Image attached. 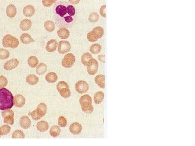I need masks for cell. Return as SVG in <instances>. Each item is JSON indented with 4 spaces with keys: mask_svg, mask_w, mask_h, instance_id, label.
Instances as JSON below:
<instances>
[{
    "mask_svg": "<svg viewBox=\"0 0 195 146\" xmlns=\"http://www.w3.org/2000/svg\"><path fill=\"white\" fill-rule=\"evenodd\" d=\"M58 92L60 93V95L65 99H67L71 96V91L69 88H62V89H60Z\"/></svg>",
    "mask_w": 195,
    "mask_h": 146,
    "instance_id": "30",
    "label": "cell"
},
{
    "mask_svg": "<svg viewBox=\"0 0 195 146\" xmlns=\"http://www.w3.org/2000/svg\"><path fill=\"white\" fill-rule=\"evenodd\" d=\"M57 47H58V42L57 40L52 39L47 42L46 46V49L48 52L50 53L54 52L57 49Z\"/></svg>",
    "mask_w": 195,
    "mask_h": 146,
    "instance_id": "12",
    "label": "cell"
},
{
    "mask_svg": "<svg viewBox=\"0 0 195 146\" xmlns=\"http://www.w3.org/2000/svg\"><path fill=\"white\" fill-rule=\"evenodd\" d=\"M14 113L11 109L4 110L2 111V116L4 118V122L8 125H13L14 122Z\"/></svg>",
    "mask_w": 195,
    "mask_h": 146,
    "instance_id": "4",
    "label": "cell"
},
{
    "mask_svg": "<svg viewBox=\"0 0 195 146\" xmlns=\"http://www.w3.org/2000/svg\"><path fill=\"white\" fill-rule=\"evenodd\" d=\"M14 106V97L12 93L5 88H0V110L11 109Z\"/></svg>",
    "mask_w": 195,
    "mask_h": 146,
    "instance_id": "2",
    "label": "cell"
},
{
    "mask_svg": "<svg viewBox=\"0 0 195 146\" xmlns=\"http://www.w3.org/2000/svg\"><path fill=\"white\" fill-rule=\"evenodd\" d=\"M81 106L82 111L86 113L90 114L93 111V107L92 103H83Z\"/></svg>",
    "mask_w": 195,
    "mask_h": 146,
    "instance_id": "25",
    "label": "cell"
},
{
    "mask_svg": "<svg viewBox=\"0 0 195 146\" xmlns=\"http://www.w3.org/2000/svg\"><path fill=\"white\" fill-rule=\"evenodd\" d=\"M57 0H42V2L43 6L46 7H51V6L54 4Z\"/></svg>",
    "mask_w": 195,
    "mask_h": 146,
    "instance_id": "42",
    "label": "cell"
},
{
    "mask_svg": "<svg viewBox=\"0 0 195 146\" xmlns=\"http://www.w3.org/2000/svg\"><path fill=\"white\" fill-rule=\"evenodd\" d=\"M87 37L88 40L91 42H95V41H97L98 39H99L97 35L95 34V33L93 30L88 33Z\"/></svg>",
    "mask_w": 195,
    "mask_h": 146,
    "instance_id": "35",
    "label": "cell"
},
{
    "mask_svg": "<svg viewBox=\"0 0 195 146\" xmlns=\"http://www.w3.org/2000/svg\"><path fill=\"white\" fill-rule=\"evenodd\" d=\"M106 5H103L101 6L99 11L100 14L101 15V16L103 18H106Z\"/></svg>",
    "mask_w": 195,
    "mask_h": 146,
    "instance_id": "45",
    "label": "cell"
},
{
    "mask_svg": "<svg viewBox=\"0 0 195 146\" xmlns=\"http://www.w3.org/2000/svg\"><path fill=\"white\" fill-rule=\"evenodd\" d=\"M28 64L30 67L35 68L39 64V60L36 56H32L28 60Z\"/></svg>",
    "mask_w": 195,
    "mask_h": 146,
    "instance_id": "29",
    "label": "cell"
},
{
    "mask_svg": "<svg viewBox=\"0 0 195 146\" xmlns=\"http://www.w3.org/2000/svg\"><path fill=\"white\" fill-rule=\"evenodd\" d=\"M35 8L32 5H28L25 6L23 9V14L28 18L32 17L35 14Z\"/></svg>",
    "mask_w": 195,
    "mask_h": 146,
    "instance_id": "14",
    "label": "cell"
},
{
    "mask_svg": "<svg viewBox=\"0 0 195 146\" xmlns=\"http://www.w3.org/2000/svg\"><path fill=\"white\" fill-rule=\"evenodd\" d=\"M89 89V86L87 83L84 81H79L76 83V91L80 94L86 93Z\"/></svg>",
    "mask_w": 195,
    "mask_h": 146,
    "instance_id": "8",
    "label": "cell"
},
{
    "mask_svg": "<svg viewBox=\"0 0 195 146\" xmlns=\"http://www.w3.org/2000/svg\"><path fill=\"white\" fill-rule=\"evenodd\" d=\"M37 129L40 132H45L47 131L49 128V125L48 122L45 121H41L39 122L37 125Z\"/></svg>",
    "mask_w": 195,
    "mask_h": 146,
    "instance_id": "21",
    "label": "cell"
},
{
    "mask_svg": "<svg viewBox=\"0 0 195 146\" xmlns=\"http://www.w3.org/2000/svg\"><path fill=\"white\" fill-rule=\"evenodd\" d=\"M79 102L80 104L83 103H92V98L88 95H85L80 97Z\"/></svg>",
    "mask_w": 195,
    "mask_h": 146,
    "instance_id": "37",
    "label": "cell"
},
{
    "mask_svg": "<svg viewBox=\"0 0 195 146\" xmlns=\"http://www.w3.org/2000/svg\"><path fill=\"white\" fill-rule=\"evenodd\" d=\"M104 93L102 92H98L95 94L94 96V101L95 104L101 103L104 99Z\"/></svg>",
    "mask_w": 195,
    "mask_h": 146,
    "instance_id": "28",
    "label": "cell"
},
{
    "mask_svg": "<svg viewBox=\"0 0 195 146\" xmlns=\"http://www.w3.org/2000/svg\"><path fill=\"white\" fill-rule=\"evenodd\" d=\"M0 138H1V135H0Z\"/></svg>",
    "mask_w": 195,
    "mask_h": 146,
    "instance_id": "48",
    "label": "cell"
},
{
    "mask_svg": "<svg viewBox=\"0 0 195 146\" xmlns=\"http://www.w3.org/2000/svg\"><path fill=\"white\" fill-rule=\"evenodd\" d=\"M95 82L101 88H105V76L104 75H98L95 78Z\"/></svg>",
    "mask_w": 195,
    "mask_h": 146,
    "instance_id": "20",
    "label": "cell"
},
{
    "mask_svg": "<svg viewBox=\"0 0 195 146\" xmlns=\"http://www.w3.org/2000/svg\"><path fill=\"white\" fill-rule=\"evenodd\" d=\"M44 27L48 32H52L55 28V25L53 22L51 20H48L45 22Z\"/></svg>",
    "mask_w": 195,
    "mask_h": 146,
    "instance_id": "27",
    "label": "cell"
},
{
    "mask_svg": "<svg viewBox=\"0 0 195 146\" xmlns=\"http://www.w3.org/2000/svg\"><path fill=\"white\" fill-rule=\"evenodd\" d=\"M67 124L66 118L64 116H60L58 118V125L61 127H65Z\"/></svg>",
    "mask_w": 195,
    "mask_h": 146,
    "instance_id": "40",
    "label": "cell"
},
{
    "mask_svg": "<svg viewBox=\"0 0 195 146\" xmlns=\"http://www.w3.org/2000/svg\"><path fill=\"white\" fill-rule=\"evenodd\" d=\"M98 69V62L94 59H91L87 64V70L88 73L91 75H94L97 73Z\"/></svg>",
    "mask_w": 195,
    "mask_h": 146,
    "instance_id": "6",
    "label": "cell"
},
{
    "mask_svg": "<svg viewBox=\"0 0 195 146\" xmlns=\"http://www.w3.org/2000/svg\"><path fill=\"white\" fill-rule=\"evenodd\" d=\"M26 81L30 85H35L39 82V78L34 74H30L26 78Z\"/></svg>",
    "mask_w": 195,
    "mask_h": 146,
    "instance_id": "22",
    "label": "cell"
},
{
    "mask_svg": "<svg viewBox=\"0 0 195 146\" xmlns=\"http://www.w3.org/2000/svg\"><path fill=\"white\" fill-rule=\"evenodd\" d=\"M10 53L9 51L4 49L0 48V60H6L9 58Z\"/></svg>",
    "mask_w": 195,
    "mask_h": 146,
    "instance_id": "36",
    "label": "cell"
},
{
    "mask_svg": "<svg viewBox=\"0 0 195 146\" xmlns=\"http://www.w3.org/2000/svg\"><path fill=\"white\" fill-rule=\"evenodd\" d=\"M101 50V46L98 43H95V44H92L91 46L90 47V50L92 53L96 54H98Z\"/></svg>",
    "mask_w": 195,
    "mask_h": 146,
    "instance_id": "32",
    "label": "cell"
},
{
    "mask_svg": "<svg viewBox=\"0 0 195 146\" xmlns=\"http://www.w3.org/2000/svg\"><path fill=\"white\" fill-rule=\"evenodd\" d=\"M99 15L96 12H93L91 13L88 17V20L91 23H95L99 20Z\"/></svg>",
    "mask_w": 195,
    "mask_h": 146,
    "instance_id": "39",
    "label": "cell"
},
{
    "mask_svg": "<svg viewBox=\"0 0 195 146\" xmlns=\"http://www.w3.org/2000/svg\"><path fill=\"white\" fill-rule=\"evenodd\" d=\"M8 80L4 76H0V88H4L7 85Z\"/></svg>",
    "mask_w": 195,
    "mask_h": 146,
    "instance_id": "41",
    "label": "cell"
},
{
    "mask_svg": "<svg viewBox=\"0 0 195 146\" xmlns=\"http://www.w3.org/2000/svg\"><path fill=\"white\" fill-rule=\"evenodd\" d=\"M60 133H61V130H60V127L58 126H56V125L53 126L51 127L50 131H49L50 135L52 137H54V138H56V137L59 136V135L60 134Z\"/></svg>",
    "mask_w": 195,
    "mask_h": 146,
    "instance_id": "24",
    "label": "cell"
},
{
    "mask_svg": "<svg viewBox=\"0 0 195 146\" xmlns=\"http://www.w3.org/2000/svg\"><path fill=\"white\" fill-rule=\"evenodd\" d=\"M76 61V57L72 53L66 54L62 60V65L64 67L69 68L72 67Z\"/></svg>",
    "mask_w": 195,
    "mask_h": 146,
    "instance_id": "5",
    "label": "cell"
},
{
    "mask_svg": "<svg viewBox=\"0 0 195 146\" xmlns=\"http://www.w3.org/2000/svg\"><path fill=\"white\" fill-rule=\"evenodd\" d=\"M25 137L23 132L20 130H16L12 135L13 139H24Z\"/></svg>",
    "mask_w": 195,
    "mask_h": 146,
    "instance_id": "34",
    "label": "cell"
},
{
    "mask_svg": "<svg viewBox=\"0 0 195 146\" xmlns=\"http://www.w3.org/2000/svg\"><path fill=\"white\" fill-rule=\"evenodd\" d=\"M47 70V66L43 63H40L36 66V72L38 75L44 74Z\"/></svg>",
    "mask_w": 195,
    "mask_h": 146,
    "instance_id": "23",
    "label": "cell"
},
{
    "mask_svg": "<svg viewBox=\"0 0 195 146\" xmlns=\"http://www.w3.org/2000/svg\"><path fill=\"white\" fill-rule=\"evenodd\" d=\"M11 127L8 125H4L0 127V135H6L10 132Z\"/></svg>",
    "mask_w": 195,
    "mask_h": 146,
    "instance_id": "33",
    "label": "cell"
},
{
    "mask_svg": "<svg viewBox=\"0 0 195 146\" xmlns=\"http://www.w3.org/2000/svg\"><path fill=\"white\" fill-rule=\"evenodd\" d=\"M17 13L16 8L14 4H9L6 9V14L8 17L10 18H14Z\"/></svg>",
    "mask_w": 195,
    "mask_h": 146,
    "instance_id": "13",
    "label": "cell"
},
{
    "mask_svg": "<svg viewBox=\"0 0 195 146\" xmlns=\"http://www.w3.org/2000/svg\"><path fill=\"white\" fill-rule=\"evenodd\" d=\"M71 44L69 41H61L58 43V51L59 53L65 54L67 53L71 50Z\"/></svg>",
    "mask_w": 195,
    "mask_h": 146,
    "instance_id": "7",
    "label": "cell"
},
{
    "mask_svg": "<svg viewBox=\"0 0 195 146\" xmlns=\"http://www.w3.org/2000/svg\"><path fill=\"white\" fill-rule=\"evenodd\" d=\"M93 31L95 33V34L97 35L99 39H100L101 37L103 36L104 33V29L102 28L101 27H100V26H98V27L94 28L93 29Z\"/></svg>",
    "mask_w": 195,
    "mask_h": 146,
    "instance_id": "38",
    "label": "cell"
},
{
    "mask_svg": "<svg viewBox=\"0 0 195 146\" xmlns=\"http://www.w3.org/2000/svg\"><path fill=\"white\" fill-rule=\"evenodd\" d=\"M20 125L22 128L28 129L31 125V121L29 117L27 116H22L20 120Z\"/></svg>",
    "mask_w": 195,
    "mask_h": 146,
    "instance_id": "15",
    "label": "cell"
},
{
    "mask_svg": "<svg viewBox=\"0 0 195 146\" xmlns=\"http://www.w3.org/2000/svg\"><path fill=\"white\" fill-rule=\"evenodd\" d=\"M20 40L23 44H29L31 42H34V41L32 37L28 33H23L20 36Z\"/></svg>",
    "mask_w": 195,
    "mask_h": 146,
    "instance_id": "19",
    "label": "cell"
},
{
    "mask_svg": "<svg viewBox=\"0 0 195 146\" xmlns=\"http://www.w3.org/2000/svg\"><path fill=\"white\" fill-rule=\"evenodd\" d=\"M58 36L61 39H67L70 35V32L66 28H60L57 32Z\"/></svg>",
    "mask_w": 195,
    "mask_h": 146,
    "instance_id": "17",
    "label": "cell"
},
{
    "mask_svg": "<svg viewBox=\"0 0 195 146\" xmlns=\"http://www.w3.org/2000/svg\"><path fill=\"white\" fill-rule=\"evenodd\" d=\"M32 27V22L29 19H24L20 22V27L23 31H28Z\"/></svg>",
    "mask_w": 195,
    "mask_h": 146,
    "instance_id": "16",
    "label": "cell"
},
{
    "mask_svg": "<svg viewBox=\"0 0 195 146\" xmlns=\"http://www.w3.org/2000/svg\"><path fill=\"white\" fill-rule=\"evenodd\" d=\"M36 111L39 115L42 118L45 116L47 112V106L44 103H40L36 108Z\"/></svg>",
    "mask_w": 195,
    "mask_h": 146,
    "instance_id": "18",
    "label": "cell"
},
{
    "mask_svg": "<svg viewBox=\"0 0 195 146\" xmlns=\"http://www.w3.org/2000/svg\"><path fill=\"white\" fill-rule=\"evenodd\" d=\"M54 20L59 28H71L76 23L77 12L75 7L67 2L59 1L53 9Z\"/></svg>",
    "mask_w": 195,
    "mask_h": 146,
    "instance_id": "1",
    "label": "cell"
},
{
    "mask_svg": "<svg viewBox=\"0 0 195 146\" xmlns=\"http://www.w3.org/2000/svg\"><path fill=\"white\" fill-rule=\"evenodd\" d=\"M91 59H92V56L90 53H86L83 54V56H81V62L84 66H87L88 62Z\"/></svg>",
    "mask_w": 195,
    "mask_h": 146,
    "instance_id": "31",
    "label": "cell"
},
{
    "mask_svg": "<svg viewBox=\"0 0 195 146\" xmlns=\"http://www.w3.org/2000/svg\"><path fill=\"white\" fill-rule=\"evenodd\" d=\"M64 88H69L68 84L65 81H60V82H59L57 86V88L58 91H59L60 89Z\"/></svg>",
    "mask_w": 195,
    "mask_h": 146,
    "instance_id": "43",
    "label": "cell"
},
{
    "mask_svg": "<svg viewBox=\"0 0 195 146\" xmlns=\"http://www.w3.org/2000/svg\"><path fill=\"white\" fill-rule=\"evenodd\" d=\"M69 1L72 4H77L79 3L80 0H69Z\"/></svg>",
    "mask_w": 195,
    "mask_h": 146,
    "instance_id": "47",
    "label": "cell"
},
{
    "mask_svg": "<svg viewBox=\"0 0 195 146\" xmlns=\"http://www.w3.org/2000/svg\"><path fill=\"white\" fill-rule=\"evenodd\" d=\"M98 60L101 61L103 63H105V56L104 55H100L98 56Z\"/></svg>",
    "mask_w": 195,
    "mask_h": 146,
    "instance_id": "46",
    "label": "cell"
},
{
    "mask_svg": "<svg viewBox=\"0 0 195 146\" xmlns=\"http://www.w3.org/2000/svg\"><path fill=\"white\" fill-rule=\"evenodd\" d=\"M2 45L4 48H16L19 45V41L17 38L11 34H8L4 36L2 39Z\"/></svg>",
    "mask_w": 195,
    "mask_h": 146,
    "instance_id": "3",
    "label": "cell"
},
{
    "mask_svg": "<svg viewBox=\"0 0 195 146\" xmlns=\"http://www.w3.org/2000/svg\"><path fill=\"white\" fill-rule=\"evenodd\" d=\"M58 80V76L54 72H50L46 76V80L49 83H54Z\"/></svg>",
    "mask_w": 195,
    "mask_h": 146,
    "instance_id": "26",
    "label": "cell"
},
{
    "mask_svg": "<svg viewBox=\"0 0 195 146\" xmlns=\"http://www.w3.org/2000/svg\"><path fill=\"white\" fill-rule=\"evenodd\" d=\"M31 116H32V119L35 121L39 120L41 118L40 115H39V114H37L36 110L32 111V113H31Z\"/></svg>",
    "mask_w": 195,
    "mask_h": 146,
    "instance_id": "44",
    "label": "cell"
},
{
    "mask_svg": "<svg viewBox=\"0 0 195 146\" xmlns=\"http://www.w3.org/2000/svg\"><path fill=\"white\" fill-rule=\"evenodd\" d=\"M19 61L18 59H13L11 60L7 61L4 64V69L7 71L13 70L18 67Z\"/></svg>",
    "mask_w": 195,
    "mask_h": 146,
    "instance_id": "9",
    "label": "cell"
},
{
    "mask_svg": "<svg viewBox=\"0 0 195 146\" xmlns=\"http://www.w3.org/2000/svg\"><path fill=\"white\" fill-rule=\"evenodd\" d=\"M25 103V97L21 95H16L14 97V105L16 107H23Z\"/></svg>",
    "mask_w": 195,
    "mask_h": 146,
    "instance_id": "10",
    "label": "cell"
},
{
    "mask_svg": "<svg viewBox=\"0 0 195 146\" xmlns=\"http://www.w3.org/2000/svg\"><path fill=\"white\" fill-rule=\"evenodd\" d=\"M69 131L74 135L79 134L82 131V126L78 122H74L70 126Z\"/></svg>",
    "mask_w": 195,
    "mask_h": 146,
    "instance_id": "11",
    "label": "cell"
}]
</instances>
